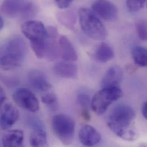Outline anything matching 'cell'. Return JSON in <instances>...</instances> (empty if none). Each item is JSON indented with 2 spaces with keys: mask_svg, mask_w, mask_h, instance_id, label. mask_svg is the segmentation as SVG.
<instances>
[{
  "mask_svg": "<svg viewBox=\"0 0 147 147\" xmlns=\"http://www.w3.org/2000/svg\"><path fill=\"white\" fill-rule=\"evenodd\" d=\"M135 117V112L131 107L119 105L110 113L107 120V124L109 129L118 137L132 142L138 138Z\"/></svg>",
  "mask_w": 147,
  "mask_h": 147,
  "instance_id": "6da1fadb",
  "label": "cell"
},
{
  "mask_svg": "<svg viewBox=\"0 0 147 147\" xmlns=\"http://www.w3.org/2000/svg\"><path fill=\"white\" fill-rule=\"evenodd\" d=\"M27 53V46L20 36H14L6 44L5 50L0 56V68L8 71L19 67Z\"/></svg>",
  "mask_w": 147,
  "mask_h": 147,
  "instance_id": "7a4b0ae2",
  "label": "cell"
},
{
  "mask_svg": "<svg viewBox=\"0 0 147 147\" xmlns=\"http://www.w3.org/2000/svg\"><path fill=\"white\" fill-rule=\"evenodd\" d=\"M23 34L29 40L36 56L40 59L45 57L47 29L39 21L29 20L21 26Z\"/></svg>",
  "mask_w": 147,
  "mask_h": 147,
  "instance_id": "3957f363",
  "label": "cell"
},
{
  "mask_svg": "<svg viewBox=\"0 0 147 147\" xmlns=\"http://www.w3.org/2000/svg\"><path fill=\"white\" fill-rule=\"evenodd\" d=\"M78 16L81 28L86 35L99 41H103L107 38L108 33L105 26L92 11L81 8Z\"/></svg>",
  "mask_w": 147,
  "mask_h": 147,
  "instance_id": "277c9868",
  "label": "cell"
},
{
  "mask_svg": "<svg viewBox=\"0 0 147 147\" xmlns=\"http://www.w3.org/2000/svg\"><path fill=\"white\" fill-rule=\"evenodd\" d=\"M123 92L118 86L102 88L97 92L91 101L93 111L97 115L104 113L109 107L123 96Z\"/></svg>",
  "mask_w": 147,
  "mask_h": 147,
  "instance_id": "5b68a950",
  "label": "cell"
},
{
  "mask_svg": "<svg viewBox=\"0 0 147 147\" xmlns=\"http://www.w3.org/2000/svg\"><path fill=\"white\" fill-rule=\"evenodd\" d=\"M0 10L12 18H28L35 14L36 8L32 2L28 0H5Z\"/></svg>",
  "mask_w": 147,
  "mask_h": 147,
  "instance_id": "8992f818",
  "label": "cell"
},
{
  "mask_svg": "<svg viewBox=\"0 0 147 147\" xmlns=\"http://www.w3.org/2000/svg\"><path fill=\"white\" fill-rule=\"evenodd\" d=\"M52 126L55 135L64 144L67 146L72 143L75 131L73 118L67 115L58 114L53 118Z\"/></svg>",
  "mask_w": 147,
  "mask_h": 147,
  "instance_id": "52a82bcc",
  "label": "cell"
},
{
  "mask_svg": "<svg viewBox=\"0 0 147 147\" xmlns=\"http://www.w3.org/2000/svg\"><path fill=\"white\" fill-rule=\"evenodd\" d=\"M12 98L19 107L31 112H36L39 109V101L36 95L29 89L20 88L13 94Z\"/></svg>",
  "mask_w": 147,
  "mask_h": 147,
  "instance_id": "ba28073f",
  "label": "cell"
},
{
  "mask_svg": "<svg viewBox=\"0 0 147 147\" xmlns=\"http://www.w3.org/2000/svg\"><path fill=\"white\" fill-rule=\"evenodd\" d=\"M92 7L93 11L104 20L113 21L117 18V9L109 0H96Z\"/></svg>",
  "mask_w": 147,
  "mask_h": 147,
  "instance_id": "9c48e42d",
  "label": "cell"
},
{
  "mask_svg": "<svg viewBox=\"0 0 147 147\" xmlns=\"http://www.w3.org/2000/svg\"><path fill=\"white\" fill-rule=\"evenodd\" d=\"M45 57L53 60L60 55L59 38L57 29L55 26H49L47 29Z\"/></svg>",
  "mask_w": 147,
  "mask_h": 147,
  "instance_id": "30bf717a",
  "label": "cell"
},
{
  "mask_svg": "<svg viewBox=\"0 0 147 147\" xmlns=\"http://www.w3.org/2000/svg\"><path fill=\"white\" fill-rule=\"evenodd\" d=\"M28 79L30 86L39 92H46L52 88L46 74L41 70L37 69L30 71Z\"/></svg>",
  "mask_w": 147,
  "mask_h": 147,
  "instance_id": "8fae6325",
  "label": "cell"
},
{
  "mask_svg": "<svg viewBox=\"0 0 147 147\" xmlns=\"http://www.w3.org/2000/svg\"><path fill=\"white\" fill-rule=\"evenodd\" d=\"M19 118L18 109L11 104H5L0 115V127L7 130L17 122Z\"/></svg>",
  "mask_w": 147,
  "mask_h": 147,
  "instance_id": "7c38bea8",
  "label": "cell"
},
{
  "mask_svg": "<svg viewBox=\"0 0 147 147\" xmlns=\"http://www.w3.org/2000/svg\"><path fill=\"white\" fill-rule=\"evenodd\" d=\"M78 137L80 142L85 146L92 147L98 144L101 136L99 132L92 126L86 125L81 128Z\"/></svg>",
  "mask_w": 147,
  "mask_h": 147,
  "instance_id": "4fadbf2b",
  "label": "cell"
},
{
  "mask_svg": "<svg viewBox=\"0 0 147 147\" xmlns=\"http://www.w3.org/2000/svg\"><path fill=\"white\" fill-rule=\"evenodd\" d=\"M123 77L122 69L117 66H112L108 69L103 77L101 85L102 88L118 86Z\"/></svg>",
  "mask_w": 147,
  "mask_h": 147,
  "instance_id": "5bb4252c",
  "label": "cell"
},
{
  "mask_svg": "<svg viewBox=\"0 0 147 147\" xmlns=\"http://www.w3.org/2000/svg\"><path fill=\"white\" fill-rule=\"evenodd\" d=\"M60 55L65 61H76L78 59L77 53L74 45L67 37L61 36L59 37Z\"/></svg>",
  "mask_w": 147,
  "mask_h": 147,
  "instance_id": "9a60e30c",
  "label": "cell"
},
{
  "mask_svg": "<svg viewBox=\"0 0 147 147\" xmlns=\"http://www.w3.org/2000/svg\"><path fill=\"white\" fill-rule=\"evenodd\" d=\"M24 132L18 129L10 130L2 136V143L3 147H21L24 143Z\"/></svg>",
  "mask_w": 147,
  "mask_h": 147,
  "instance_id": "2e32d148",
  "label": "cell"
},
{
  "mask_svg": "<svg viewBox=\"0 0 147 147\" xmlns=\"http://www.w3.org/2000/svg\"><path fill=\"white\" fill-rule=\"evenodd\" d=\"M53 71L58 76L66 78H75L78 74L77 66L69 61L59 62L56 64Z\"/></svg>",
  "mask_w": 147,
  "mask_h": 147,
  "instance_id": "e0dca14e",
  "label": "cell"
},
{
  "mask_svg": "<svg viewBox=\"0 0 147 147\" xmlns=\"http://www.w3.org/2000/svg\"><path fill=\"white\" fill-rule=\"evenodd\" d=\"M94 57L97 61L105 63L115 57V53L109 45L105 42H102L97 47L94 53Z\"/></svg>",
  "mask_w": 147,
  "mask_h": 147,
  "instance_id": "ac0fdd59",
  "label": "cell"
},
{
  "mask_svg": "<svg viewBox=\"0 0 147 147\" xmlns=\"http://www.w3.org/2000/svg\"><path fill=\"white\" fill-rule=\"evenodd\" d=\"M30 136V144L32 147H44L47 146V136L46 132L42 128L33 129Z\"/></svg>",
  "mask_w": 147,
  "mask_h": 147,
  "instance_id": "d6986e66",
  "label": "cell"
},
{
  "mask_svg": "<svg viewBox=\"0 0 147 147\" xmlns=\"http://www.w3.org/2000/svg\"><path fill=\"white\" fill-rule=\"evenodd\" d=\"M59 22L69 29H73L76 24V17L74 11L67 10L60 12L57 15Z\"/></svg>",
  "mask_w": 147,
  "mask_h": 147,
  "instance_id": "ffe728a7",
  "label": "cell"
},
{
  "mask_svg": "<svg viewBox=\"0 0 147 147\" xmlns=\"http://www.w3.org/2000/svg\"><path fill=\"white\" fill-rule=\"evenodd\" d=\"M132 56L135 63L140 67H146L147 65V49L141 46H136L132 50Z\"/></svg>",
  "mask_w": 147,
  "mask_h": 147,
  "instance_id": "44dd1931",
  "label": "cell"
},
{
  "mask_svg": "<svg viewBox=\"0 0 147 147\" xmlns=\"http://www.w3.org/2000/svg\"><path fill=\"white\" fill-rule=\"evenodd\" d=\"M135 28L139 37L143 41L147 38V22L145 20H139L135 24Z\"/></svg>",
  "mask_w": 147,
  "mask_h": 147,
  "instance_id": "7402d4cb",
  "label": "cell"
},
{
  "mask_svg": "<svg viewBox=\"0 0 147 147\" xmlns=\"http://www.w3.org/2000/svg\"><path fill=\"white\" fill-rule=\"evenodd\" d=\"M146 0H127L126 3L128 10L132 12L140 10L144 6Z\"/></svg>",
  "mask_w": 147,
  "mask_h": 147,
  "instance_id": "603a6c76",
  "label": "cell"
},
{
  "mask_svg": "<svg viewBox=\"0 0 147 147\" xmlns=\"http://www.w3.org/2000/svg\"><path fill=\"white\" fill-rule=\"evenodd\" d=\"M42 102L46 105L52 108H55L57 105V98L56 94L52 93H49L41 98Z\"/></svg>",
  "mask_w": 147,
  "mask_h": 147,
  "instance_id": "cb8c5ba5",
  "label": "cell"
},
{
  "mask_svg": "<svg viewBox=\"0 0 147 147\" xmlns=\"http://www.w3.org/2000/svg\"><path fill=\"white\" fill-rule=\"evenodd\" d=\"M78 104L83 108H86L91 105V100L89 96L86 93H80L77 96Z\"/></svg>",
  "mask_w": 147,
  "mask_h": 147,
  "instance_id": "d4e9b609",
  "label": "cell"
},
{
  "mask_svg": "<svg viewBox=\"0 0 147 147\" xmlns=\"http://www.w3.org/2000/svg\"><path fill=\"white\" fill-rule=\"evenodd\" d=\"M56 5L60 9L68 7L74 0H54Z\"/></svg>",
  "mask_w": 147,
  "mask_h": 147,
  "instance_id": "484cf974",
  "label": "cell"
},
{
  "mask_svg": "<svg viewBox=\"0 0 147 147\" xmlns=\"http://www.w3.org/2000/svg\"><path fill=\"white\" fill-rule=\"evenodd\" d=\"M6 100V93L3 88L0 85V108Z\"/></svg>",
  "mask_w": 147,
  "mask_h": 147,
  "instance_id": "4316f807",
  "label": "cell"
},
{
  "mask_svg": "<svg viewBox=\"0 0 147 147\" xmlns=\"http://www.w3.org/2000/svg\"><path fill=\"white\" fill-rule=\"evenodd\" d=\"M81 116H82V117L84 119V120H85L86 121L89 120V119L90 118V114L88 111V109H86V108H83L82 112H81Z\"/></svg>",
  "mask_w": 147,
  "mask_h": 147,
  "instance_id": "83f0119b",
  "label": "cell"
},
{
  "mask_svg": "<svg viewBox=\"0 0 147 147\" xmlns=\"http://www.w3.org/2000/svg\"><path fill=\"white\" fill-rule=\"evenodd\" d=\"M142 112L143 117L147 119V102H145L142 107Z\"/></svg>",
  "mask_w": 147,
  "mask_h": 147,
  "instance_id": "f1b7e54d",
  "label": "cell"
},
{
  "mask_svg": "<svg viewBox=\"0 0 147 147\" xmlns=\"http://www.w3.org/2000/svg\"><path fill=\"white\" fill-rule=\"evenodd\" d=\"M4 25V22H3V20L2 18V17L0 16V31L2 30V29L3 28Z\"/></svg>",
  "mask_w": 147,
  "mask_h": 147,
  "instance_id": "f546056e",
  "label": "cell"
}]
</instances>
